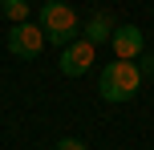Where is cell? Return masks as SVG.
I'll return each mask as SVG.
<instances>
[{"label": "cell", "mask_w": 154, "mask_h": 150, "mask_svg": "<svg viewBox=\"0 0 154 150\" xmlns=\"http://www.w3.org/2000/svg\"><path fill=\"white\" fill-rule=\"evenodd\" d=\"M37 24H41V32H45V41H49V45H57V49L73 45L77 32H81V20H77V12L65 4V0H49V4L41 8Z\"/></svg>", "instance_id": "7a4b0ae2"}, {"label": "cell", "mask_w": 154, "mask_h": 150, "mask_svg": "<svg viewBox=\"0 0 154 150\" xmlns=\"http://www.w3.org/2000/svg\"><path fill=\"white\" fill-rule=\"evenodd\" d=\"M142 89V73L134 61H109L106 69L97 73V93L106 97V102H130L134 93Z\"/></svg>", "instance_id": "6da1fadb"}, {"label": "cell", "mask_w": 154, "mask_h": 150, "mask_svg": "<svg viewBox=\"0 0 154 150\" xmlns=\"http://www.w3.org/2000/svg\"><path fill=\"white\" fill-rule=\"evenodd\" d=\"M114 29H118V24H114V16H109V12H93L89 20L81 24V32H85L81 41H89V45H109Z\"/></svg>", "instance_id": "8992f818"}, {"label": "cell", "mask_w": 154, "mask_h": 150, "mask_svg": "<svg viewBox=\"0 0 154 150\" xmlns=\"http://www.w3.org/2000/svg\"><path fill=\"white\" fill-rule=\"evenodd\" d=\"M57 150H89L81 142V138H61V142H57Z\"/></svg>", "instance_id": "9c48e42d"}, {"label": "cell", "mask_w": 154, "mask_h": 150, "mask_svg": "<svg viewBox=\"0 0 154 150\" xmlns=\"http://www.w3.org/2000/svg\"><path fill=\"white\" fill-rule=\"evenodd\" d=\"M109 45H114V61H138L146 53V37H142L138 24H118Z\"/></svg>", "instance_id": "277c9868"}, {"label": "cell", "mask_w": 154, "mask_h": 150, "mask_svg": "<svg viewBox=\"0 0 154 150\" xmlns=\"http://www.w3.org/2000/svg\"><path fill=\"white\" fill-rule=\"evenodd\" d=\"M8 53L12 57H20V61H37L41 53H45V32H41V24L37 20H24V24H12V29H8Z\"/></svg>", "instance_id": "3957f363"}, {"label": "cell", "mask_w": 154, "mask_h": 150, "mask_svg": "<svg viewBox=\"0 0 154 150\" xmlns=\"http://www.w3.org/2000/svg\"><path fill=\"white\" fill-rule=\"evenodd\" d=\"M57 65H61L65 77H81V73H89V69H93V45L77 37L73 45L61 49V61H57Z\"/></svg>", "instance_id": "5b68a950"}, {"label": "cell", "mask_w": 154, "mask_h": 150, "mask_svg": "<svg viewBox=\"0 0 154 150\" xmlns=\"http://www.w3.org/2000/svg\"><path fill=\"white\" fill-rule=\"evenodd\" d=\"M0 12H4L12 24H24L32 8H29V0H0Z\"/></svg>", "instance_id": "52a82bcc"}, {"label": "cell", "mask_w": 154, "mask_h": 150, "mask_svg": "<svg viewBox=\"0 0 154 150\" xmlns=\"http://www.w3.org/2000/svg\"><path fill=\"white\" fill-rule=\"evenodd\" d=\"M134 65H138V73H142V77H150V73H154V53H142Z\"/></svg>", "instance_id": "ba28073f"}]
</instances>
